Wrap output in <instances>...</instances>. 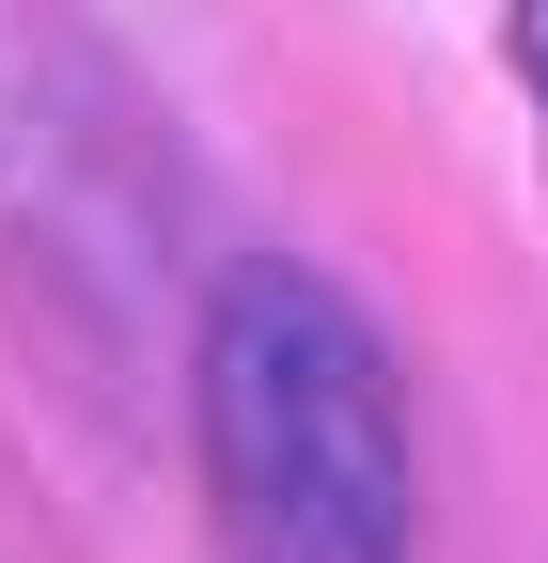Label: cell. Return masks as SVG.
<instances>
[{"label":"cell","mask_w":548,"mask_h":563,"mask_svg":"<svg viewBox=\"0 0 548 563\" xmlns=\"http://www.w3.org/2000/svg\"><path fill=\"white\" fill-rule=\"evenodd\" d=\"M204 485L235 563H407V407L376 329L298 266H251L204 313Z\"/></svg>","instance_id":"6da1fadb"},{"label":"cell","mask_w":548,"mask_h":563,"mask_svg":"<svg viewBox=\"0 0 548 563\" xmlns=\"http://www.w3.org/2000/svg\"><path fill=\"white\" fill-rule=\"evenodd\" d=\"M517 79L548 95V0H517Z\"/></svg>","instance_id":"7a4b0ae2"}]
</instances>
